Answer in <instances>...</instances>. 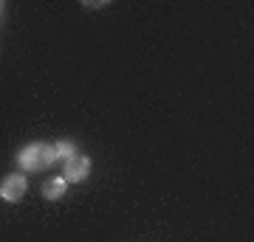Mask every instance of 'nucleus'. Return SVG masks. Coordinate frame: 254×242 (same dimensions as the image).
<instances>
[{
    "label": "nucleus",
    "mask_w": 254,
    "mask_h": 242,
    "mask_svg": "<svg viewBox=\"0 0 254 242\" xmlns=\"http://www.w3.org/2000/svg\"><path fill=\"white\" fill-rule=\"evenodd\" d=\"M17 163L23 166V172H40V169L54 166V163H57L54 144H46V141L26 144V146L17 152Z\"/></svg>",
    "instance_id": "obj_1"
},
{
    "label": "nucleus",
    "mask_w": 254,
    "mask_h": 242,
    "mask_svg": "<svg viewBox=\"0 0 254 242\" xmlns=\"http://www.w3.org/2000/svg\"><path fill=\"white\" fill-rule=\"evenodd\" d=\"M3 11H6V6H3V3H0V20H3Z\"/></svg>",
    "instance_id": "obj_7"
},
{
    "label": "nucleus",
    "mask_w": 254,
    "mask_h": 242,
    "mask_svg": "<svg viewBox=\"0 0 254 242\" xmlns=\"http://www.w3.org/2000/svg\"><path fill=\"white\" fill-rule=\"evenodd\" d=\"M65 189H68L65 178H51V180L43 183V197L46 200H60V197H65Z\"/></svg>",
    "instance_id": "obj_4"
},
{
    "label": "nucleus",
    "mask_w": 254,
    "mask_h": 242,
    "mask_svg": "<svg viewBox=\"0 0 254 242\" xmlns=\"http://www.w3.org/2000/svg\"><path fill=\"white\" fill-rule=\"evenodd\" d=\"M26 192H28L26 175H6L0 180V200H6V203H20L26 197Z\"/></svg>",
    "instance_id": "obj_2"
},
{
    "label": "nucleus",
    "mask_w": 254,
    "mask_h": 242,
    "mask_svg": "<svg viewBox=\"0 0 254 242\" xmlns=\"http://www.w3.org/2000/svg\"><path fill=\"white\" fill-rule=\"evenodd\" d=\"M102 6H108V3H102V0H93V3H85V9H102Z\"/></svg>",
    "instance_id": "obj_6"
},
{
    "label": "nucleus",
    "mask_w": 254,
    "mask_h": 242,
    "mask_svg": "<svg viewBox=\"0 0 254 242\" xmlns=\"http://www.w3.org/2000/svg\"><path fill=\"white\" fill-rule=\"evenodd\" d=\"M88 175H91V158L73 155V158L65 161V169H63L65 183H82V180H88Z\"/></svg>",
    "instance_id": "obj_3"
},
{
    "label": "nucleus",
    "mask_w": 254,
    "mask_h": 242,
    "mask_svg": "<svg viewBox=\"0 0 254 242\" xmlns=\"http://www.w3.org/2000/svg\"><path fill=\"white\" fill-rule=\"evenodd\" d=\"M54 155H57V161H68V158H73L76 155V144L73 141H54Z\"/></svg>",
    "instance_id": "obj_5"
}]
</instances>
